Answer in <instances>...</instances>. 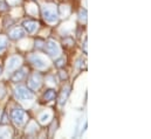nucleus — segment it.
Masks as SVG:
<instances>
[{
    "label": "nucleus",
    "instance_id": "1",
    "mask_svg": "<svg viewBox=\"0 0 151 139\" xmlns=\"http://www.w3.org/2000/svg\"><path fill=\"white\" fill-rule=\"evenodd\" d=\"M42 17L47 22H55L59 20V14L55 10V7L45 6L42 8Z\"/></svg>",
    "mask_w": 151,
    "mask_h": 139
},
{
    "label": "nucleus",
    "instance_id": "2",
    "mask_svg": "<svg viewBox=\"0 0 151 139\" xmlns=\"http://www.w3.org/2000/svg\"><path fill=\"white\" fill-rule=\"evenodd\" d=\"M15 96L18 97V100H22V101L33 100L34 98L33 91L29 88H26V86H18V88H15Z\"/></svg>",
    "mask_w": 151,
    "mask_h": 139
},
{
    "label": "nucleus",
    "instance_id": "3",
    "mask_svg": "<svg viewBox=\"0 0 151 139\" xmlns=\"http://www.w3.org/2000/svg\"><path fill=\"white\" fill-rule=\"evenodd\" d=\"M45 49H46V52H47V54L49 56H53V57H55V56H58L60 54L59 46L53 40H48L47 42H45Z\"/></svg>",
    "mask_w": 151,
    "mask_h": 139
},
{
    "label": "nucleus",
    "instance_id": "4",
    "mask_svg": "<svg viewBox=\"0 0 151 139\" xmlns=\"http://www.w3.org/2000/svg\"><path fill=\"white\" fill-rule=\"evenodd\" d=\"M11 117H12V120L14 122V124L20 126L25 122V111L22 109H20V108L13 109L12 112H11Z\"/></svg>",
    "mask_w": 151,
    "mask_h": 139
},
{
    "label": "nucleus",
    "instance_id": "5",
    "mask_svg": "<svg viewBox=\"0 0 151 139\" xmlns=\"http://www.w3.org/2000/svg\"><path fill=\"white\" fill-rule=\"evenodd\" d=\"M41 82H42V76L39 73H35V74L31 75L28 78V88L31 90H36L40 88Z\"/></svg>",
    "mask_w": 151,
    "mask_h": 139
},
{
    "label": "nucleus",
    "instance_id": "6",
    "mask_svg": "<svg viewBox=\"0 0 151 139\" xmlns=\"http://www.w3.org/2000/svg\"><path fill=\"white\" fill-rule=\"evenodd\" d=\"M29 62H31L36 69H43V68L47 67L46 61H45L41 56H39V55H36V54L29 56Z\"/></svg>",
    "mask_w": 151,
    "mask_h": 139
},
{
    "label": "nucleus",
    "instance_id": "7",
    "mask_svg": "<svg viewBox=\"0 0 151 139\" xmlns=\"http://www.w3.org/2000/svg\"><path fill=\"white\" fill-rule=\"evenodd\" d=\"M39 27V24L35 21V20H32V19H28V20H25L22 22V28L25 29V32H27L28 34H32L34 33Z\"/></svg>",
    "mask_w": 151,
    "mask_h": 139
},
{
    "label": "nucleus",
    "instance_id": "8",
    "mask_svg": "<svg viewBox=\"0 0 151 139\" xmlns=\"http://www.w3.org/2000/svg\"><path fill=\"white\" fill-rule=\"evenodd\" d=\"M26 36V32L22 27H15L13 30L10 32V39L12 40H20Z\"/></svg>",
    "mask_w": 151,
    "mask_h": 139
},
{
    "label": "nucleus",
    "instance_id": "9",
    "mask_svg": "<svg viewBox=\"0 0 151 139\" xmlns=\"http://www.w3.org/2000/svg\"><path fill=\"white\" fill-rule=\"evenodd\" d=\"M25 76H26V69L25 68H20L12 75L11 81L14 82V83H19V82H21L25 78Z\"/></svg>",
    "mask_w": 151,
    "mask_h": 139
},
{
    "label": "nucleus",
    "instance_id": "10",
    "mask_svg": "<svg viewBox=\"0 0 151 139\" xmlns=\"http://www.w3.org/2000/svg\"><path fill=\"white\" fill-rule=\"evenodd\" d=\"M20 63H21V59H20L19 56H13V57H11V59L8 60L6 68H7V70H13V69L18 68Z\"/></svg>",
    "mask_w": 151,
    "mask_h": 139
},
{
    "label": "nucleus",
    "instance_id": "11",
    "mask_svg": "<svg viewBox=\"0 0 151 139\" xmlns=\"http://www.w3.org/2000/svg\"><path fill=\"white\" fill-rule=\"evenodd\" d=\"M69 92H70V86H65L61 91V94H60V97H59V104L60 105H63L68 98V95H69Z\"/></svg>",
    "mask_w": 151,
    "mask_h": 139
},
{
    "label": "nucleus",
    "instance_id": "12",
    "mask_svg": "<svg viewBox=\"0 0 151 139\" xmlns=\"http://www.w3.org/2000/svg\"><path fill=\"white\" fill-rule=\"evenodd\" d=\"M55 97H56V91L54 89H49V90H47L45 94H43V98H45L46 102L53 101Z\"/></svg>",
    "mask_w": 151,
    "mask_h": 139
},
{
    "label": "nucleus",
    "instance_id": "13",
    "mask_svg": "<svg viewBox=\"0 0 151 139\" xmlns=\"http://www.w3.org/2000/svg\"><path fill=\"white\" fill-rule=\"evenodd\" d=\"M12 136V132L10 129H1L0 127V138H7V137H11Z\"/></svg>",
    "mask_w": 151,
    "mask_h": 139
},
{
    "label": "nucleus",
    "instance_id": "14",
    "mask_svg": "<svg viewBox=\"0 0 151 139\" xmlns=\"http://www.w3.org/2000/svg\"><path fill=\"white\" fill-rule=\"evenodd\" d=\"M7 43H8V41H7V39H6V37H4V36H0V52L4 50V49L7 47Z\"/></svg>",
    "mask_w": 151,
    "mask_h": 139
},
{
    "label": "nucleus",
    "instance_id": "15",
    "mask_svg": "<svg viewBox=\"0 0 151 139\" xmlns=\"http://www.w3.org/2000/svg\"><path fill=\"white\" fill-rule=\"evenodd\" d=\"M54 64H55V67H56V68H59V69H60V68L65 67V64H66V60H65L63 57H60V59H58V60L55 61V63H54Z\"/></svg>",
    "mask_w": 151,
    "mask_h": 139
},
{
    "label": "nucleus",
    "instance_id": "16",
    "mask_svg": "<svg viewBox=\"0 0 151 139\" xmlns=\"http://www.w3.org/2000/svg\"><path fill=\"white\" fill-rule=\"evenodd\" d=\"M35 47H36L38 49H43V47H45V42H43V40L38 39V40L35 41Z\"/></svg>",
    "mask_w": 151,
    "mask_h": 139
},
{
    "label": "nucleus",
    "instance_id": "17",
    "mask_svg": "<svg viewBox=\"0 0 151 139\" xmlns=\"http://www.w3.org/2000/svg\"><path fill=\"white\" fill-rule=\"evenodd\" d=\"M63 43H65L66 46H69V47H72V46L74 44V40H73L72 37H66V39H63Z\"/></svg>",
    "mask_w": 151,
    "mask_h": 139
},
{
    "label": "nucleus",
    "instance_id": "18",
    "mask_svg": "<svg viewBox=\"0 0 151 139\" xmlns=\"http://www.w3.org/2000/svg\"><path fill=\"white\" fill-rule=\"evenodd\" d=\"M8 10V5L5 1H0V12H4Z\"/></svg>",
    "mask_w": 151,
    "mask_h": 139
},
{
    "label": "nucleus",
    "instance_id": "19",
    "mask_svg": "<svg viewBox=\"0 0 151 139\" xmlns=\"http://www.w3.org/2000/svg\"><path fill=\"white\" fill-rule=\"evenodd\" d=\"M49 117H50V115H49V113H43V115L40 117V119H41V123H46V122L49 119Z\"/></svg>",
    "mask_w": 151,
    "mask_h": 139
},
{
    "label": "nucleus",
    "instance_id": "20",
    "mask_svg": "<svg viewBox=\"0 0 151 139\" xmlns=\"http://www.w3.org/2000/svg\"><path fill=\"white\" fill-rule=\"evenodd\" d=\"M80 19L81 20H87V11L86 10H81V13H80Z\"/></svg>",
    "mask_w": 151,
    "mask_h": 139
},
{
    "label": "nucleus",
    "instance_id": "21",
    "mask_svg": "<svg viewBox=\"0 0 151 139\" xmlns=\"http://www.w3.org/2000/svg\"><path fill=\"white\" fill-rule=\"evenodd\" d=\"M7 123H8V120H7V113L4 112V113H3V120L0 122V124L3 125V124H7Z\"/></svg>",
    "mask_w": 151,
    "mask_h": 139
},
{
    "label": "nucleus",
    "instance_id": "22",
    "mask_svg": "<svg viewBox=\"0 0 151 139\" xmlns=\"http://www.w3.org/2000/svg\"><path fill=\"white\" fill-rule=\"evenodd\" d=\"M59 76H60V78H61L62 81H63V80H67V78H68V75H67V74H66L65 71H60V73H59Z\"/></svg>",
    "mask_w": 151,
    "mask_h": 139
},
{
    "label": "nucleus",
    "instance_id": "23",
    "mask_svg": "<svg viewBox=\"0 0 151 139\" xmlns=\"http://www.w3.org/2000/svg\"><path fill=\"white\" fill-rule=\"evenodd\" d=\"M0 74H1V67H0Z\"/></svg>",
    "mask_w": 151,
    "mask_h": 139
}]
</instances>
